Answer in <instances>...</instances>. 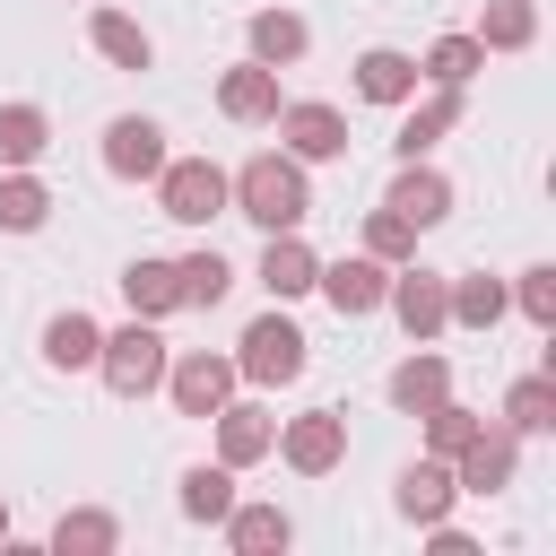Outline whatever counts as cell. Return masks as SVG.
Wrapping results in <instances>:
<instances>
[{"label":"cell","mask_w":556,"mask_h":556,"mask_svg":"<svg viewBox=\"0 0 556 556\" xmlns=\"http://www.w3.org/2000/svg\"><path fill=\"white\" fill-rule=\"evenodd\" d=\"M226 217H252L261 235H287V226H304V217H313V182H304V165H295L287 148H261V156H243V165L226 174Z\"/></svg>","instance_id":"6da1fadb"},{"label":"cell","mask_w":556,"mask_h":556,"mask_svg":"<svg viewBox=\"0 0 556 556\" xmlns=\"http://www.w3.org/2000/svg\"><path fill=\"white\" fill-rule=\"evenodd\" d=\"M304 365H313V339L287 321V304H269L261 321H243V339H235V374H243L252 391H287V382H304Z\"/></svg>","instance_id":"7a4b0ae2"},{"label":"cell","mask_w":556,"mask_h":556,"mask_svg":"<svg viewBox=\"0 0 556 556\" xmlns=\"http://www.w3.org/2000/svg\"><path fill=\"white\" fill-rule=\"evenodd\" d=\"M165 356H174V348H165V330L130 313L122 330H104V348H96V374H104V391H113V400H148V391L165 382Z\"/></svg>","instance_id":"3957f363"},{"label":"cell","mask_w":556,"mask_h":556,"mask_svg":"<svg viewBox=\"0 0 556 556\" xmlns=\"http://www.w3.org/2000/svg\"><path fill=\"white\" fill-rule=\"evenodd\" d=\"M156 217H174V226L226 217V165L217 156H165L156 165Z\"/></svg>","instance_id":"277c9868"},{"label":"cell","mask_w":556,"mask_h":556,"mask_svg":"<svg viewBox=\"0 0 556 556\" xmlns=\"http://www.w3.org/2000/svg\"><path fill=\"white\" fill-rule=\"evenodd\" d=\"M235 382H243L235 356H217V348H182V356H165V382H156V391L174 400V417H200V426H208V417L235 400Z\"/></svg>","instance_id":"5b68a950"},{"label":"cell","mask_w":556,"mask_h":556,"mask_svg":"<svg viewBox=\"0 0 556 556\" xmlns=\"http://www.w3.org/2000/svg\"><path fill=\"white\" fill-rule=\"evenodd\" d=\"M382 304H391V321L408 330V348L452 330V278H443V269H426V261H400V269H391V287H382Z\"/></svg>","instance_id":"8992f818"},{"label":"cell","mask_w":556,"mask_h":556,"mask_svg":"<svg viewBox=\"0 0 556 556\" xmlns=\"http://www.w3.org/2000/svg\"><path fill=\"white\" fill-rule=\"evenodd\" d=\"M295 478H330L348 460V408H304V417H278V443H269Z\"/></svg>","instance_id":"52a82bcc"},{"label":"cell","mask_w":556,"mask_h":556,"mask_svg":"<svg viewBox=\"0 0 556 556\" xmlns=\"http://www.w3.org/2000/svg\"><path fill=\"white\" fill-rule=\"evenodd\" d=\"M269 122H278V148H287L295 165H330V156H348V113L321 104V96H287Z\"/></svg>","instance_id":"ba28073f"},{"label":"cell","mask_w":556,"mask_h":556,"mask_svg":"<svg viewBox=\"0 0 556 556\" xmlns=\"http://www.w3.org/2000/svg\"><path fill=\"white\" fill-rule=\"evenodd\" d=\"M513 478H521V434H513L504 417H486V426L452 452V486H460V495H504Z\"/></svg>","instance_id":"9c48e42d"},{"label":"cell","mask_w":556,"mask_h":556,"mask_svg":"<svg viewBox=\"0 0 556 556\" xmlns=\"http://www.w3.org/2000/svg\"><path fill=\"white\" fill-rule=\"evenodd\" d=\"M460 122H469V96H460V87H426V96H408V104H400L391 156H400V165H408V156H434Z\"/></svg>","instance_id":"30bf717a"},{"label":"cell","mask_w":556,"mask_h":556,"mask_svg":"<svg viewBox=\"0 0 556 556\" xmlns=\"http://www.w3.org/2000/svg\"><path fill=\"white\" fill-rule=\"evenodd\" d=\"M96 156H104L113 182H156V165H165L174 148H165V122H148V113H113Z\"/></svg>","instance_id":"8fae6325"},{"label":"cell","mask_w":556,"mask_h":556,"mask_svg":"<svg viewBox=\"0 0 556 556\" xmlns=\"http://www.w3.org/2000/svg\"><path fill=\"white\" fill-rule=\"evenodd\" d=\"M382 287H391V269H382L374 252L321 261V278H313V295H330V313H339V321H365V313H382Z\"/></svg>","instance_id":"7c38bea8"},{"label":"cell","mask_w":556,"mask_h":556,"mask_svg":"<svg viewBox=\"0 0 556 556\" xmlns=\"http://www.w3.org/2000/svg\"><path fill=\"white\" fill-rule=\"evenodd\" d=\"M452 200H460V191H452V174H443V165H426V156H408V165L391 174V191H382V208H400L417 235H426V226H443V217H452Z\"/></svg>","instance_id":"4fadbf2b"},{"label":"cell","mask_w":556,"mask_h":556,"mask_svg":"<svg viewBox=\"0 0 556 556\" xmlns=\"http://www.w3.org/2000/svg\"><path fill=\"white\" fill-rule=\"evenodd\" d=\"M278 104H287V96H278V70H269V61H252V52H243L235 70H217V113H226V122L261 130Z\"/></svg>","instance_id":"5bb4252c"},{"label":"cell","mask_w":556,"mask_h":556,"mask_svg":"<svg viewBox=\"0 0 556 556\" xmlns=\"http://www.w3.org/2000/svg\"><path fill=\"white\" fill-rule=\"evenodd\" d=\"M252 278L269 287V304H295V295H313L321 252L304 243V226H287V235H269V243H261V269H252Z\"/></svg>","instance_id":"9a60e30c"},{"label":"cell","mask_w":556,"mask_h":556,"mask_svg":"<svg viewBox=\"0 0 556 556\" xmlns=\"http://www.w3.org/2000/svg\"><path fill=\"white\" fill-rule=\"evenodd\" d=\"M382 391H391V408H400V417H426V408L452 391V356H443L434 339H417V348L391 365V382H382Z\"/></svg>","instance_id":"2e32d148"},{"label":"cell","mask_w":556,"mask_h":556,"mask_svg":"<svg viewBox=\"0 0 556 556\" xmlns=\"http://www.w3.org/2000/svg\"><path fill=\"white\" fill-rule=\"evenodd\" d=\"M391 504H400V521H452V504H460V486H452V460L443 452H426V460H408L400 469V486H391Z\"/></svg>","instance_id":"e0dca14e"},{"label":"cell","mask_w":556,"mask_h":556,"mask_svg":"<svg viewBox=\"0 0 556 556\" xmlns=\"http://www.w3.org/2000/svg\"><path fill=\"white\" fill-rule=\"evenodd\" d=\"M348 78H356V96H365V104H382V113H400V104L417 96V52H400V43H365Z\"/></svg>","instance_id":"ac0fdd59"},{"label":"cell","mask_w":556,"mask_h":556,"mask_svg":"<svg viewBox=\"0 0 556 556\" xmlns=\"http://www.w3.org/2000/svg\"><path fill=\"white\" fill-rule=\"evenodd\" d=\"M208 426H217V460H226V469H252V460H269V443H278V417H269L261 400H226Z\"/></svg>","instance_id":"d6986e66"},{"label":"cell","mask_w":556,"mask_h":556,"mask_svg":"<svg viewBox=\"0 0 556 556\" xmlns=\"http://www.w3.org/2000/svg\"><path fill=\"white\" fill-rule=\"evenodd\" d=\"M217 530H226L235 556H278V547H295V513H287V504H243V495H235Z\"/></svg>","instance_id":"ffe728a7"},{"label":"cell","mask_w":556,"mask_h":556,"mask_svg":"<svg viewBox=\"0 0 556 556\" xmlns=\"http://www.w3.org/2000/svg\"><path fill=\"white\" fill-rule=\"evenodd\" d=\"M87 43H96V61H113V70H156V35H148L130 9H87Z\"/></svg>","instance_id":"44dd1931"},{"label":"cell","mask_w":556,"mask_h":556,"mask_svg":"<svg viewBox=\"0 0 556 556\" xmlns=\"http://www.w3.org/2000/svg\"><path fill=\"white\" fill-rule=\"evenodd\" d=\"M243 43H252V61H269V70H295V61L313 52V26H304L295 9H252V17H243Z\"/></svg>","instance_id":"7402d4cb"},{"label":"cell","mask_w":556,"mask_h":556,"mask_svg":"<svg viewBox=\"0 0 556 556\" xmlns=\"http://www.w3.org/2000/svg\"><path fill=\"white\" fill-rule=\"evenodd\" d=\"M122 304H130L139 321H165V313H182V269H174V261H156V252H139V261L122 269Z\"/></svg>","instance_id":"603a6c76"},{"label":"cell","mask_w":556,"mask_h":556,"mask_svg":"<svg viewBox=\"0 0 556 556\" xmlns=\"http://www.w3.org/2000/svg\"><path fill=\"white\" fill-rule=\"evenodd\" d=\"M96 348H104V321H96V313L70 304V313L43 321V365H52V374H96Z\"/></svg>","instance_id":"cb8c5ba5"},{"label":"cell","mask_w":556,"mask_h":556,"mask_svg":"<svg viewBox=\"0 0 556 556\" xmlns=\"http://www.w3.org/2000/svg\"><path fill=\"white\" fill-rule=\"evenodd\" d=\"M486 61H495V52H486L478 35H434V43L417 52V87H469Z\"/></svg>","instance_id":"d4e9b609"},{"label":"cell","mask_w":556,"mask_h":556,"mask_svg":"<svg viewBox=\"0 0 556 556\" xmlns=\"http://www.w3.org/2000/svg\"><path fill=\"white\" fill-rule=\"evenodd\" d=\"M43 217H52V182L35 165H9L0 174V235H43Z\"/></svg>","instance_id":"484cf974"},{"label":"cell","mask_w":556,"mask_h":556,"mask_svg":"<svg viewBox=\"0 0 556 556\" xmlns=\"http://www.w3.org/2000/svg\"><path fill=\"white\" fill-rule=\"evenodd\" d=\"M521 443H539V434H556V374H521L513 391H504V408H495Z\"/></svg>","instance_id":"4316f807"},{"label":"cell","mask_w":556,"mask_h":556,"mask_svg":"<svg viewBox=\"0 0 556 556\" xmlns=\"http://www.w3.org/2000/svg\"><path fill=\"white\" fill-rule=\"evenodd\" d=\"M113 547H122V521L104 504H70L52 521V556H113Z\"/></svg>","instance_id":"83f0119b"},{"label":"cell","mask_w":556,"mask_h":556,"mask_svg":"<svg viewBox=\"0 0 556 556\" xmlns=\"http://www.w3.org/2000/svg\"><path fill=\"white\" fill-rule=\"evenodd\" d=\"M174 269H182V313H217V304L235 295V269H226V252H217V243L182 252Z\"/></svg>","instance_id":"f1b7e54d"},{"label":"cell","mask_w":556,"mask_h":556,"mask_svg":"<svg viewBox=\"0 0 556 556\" xmlns=\"http://www.w3.org/2000/svg\"><path fill=\"white\" fill-rule=\"evenodd\" d=\"M504 313H513V287L504 278H486V269L452 278V330H495Z\"/></svg>","instance_id":"f546056e"},{"label":"cell","mask_w":556,"mask_h":556,"mask_svg":"<svg viewBox=\"0 0 556 556\" xmlns=\"http://www.w3.org/2000/svg\"><path fill=\"white\" fill-rule=\"evenodd\" d=\"M174 504H182V521H208V530H217V521H226V504H235V469H226V460H191Z\"/></svg>","instance_id":"4dcf8cb0"},{"label":"cell","mask_w":556,"mask_h":556,"mask_svg":"<svg viewBox=\"0 0 556 556\" xmlns=\"http://www.w3.org/2000/svg\"><path fill=\"white\" fill-rule=\"evenodd\" d=\"M469 35H478L486 52H530V43H539V0H486Z\"/></svg>","instance_id":"1f68e13d"},{"label":"cell","mask_w":556,"mask_h":556,"mask_svg":"<svg viewBox=\"0 0 556 556\" xmlns=\"http://www.w3.org/2000/svg\"><path fill=\"white\" fill-rule=\"evenodd\" d=\"M43 148H52V113L43 104H0V174L43 165Z\"/></svg>","instance_id":"d6a6232c"},{"label":"cell","mask_w":556,"mask_h":556,"mask_svg":"<svg viewBox=\"0 0 556 556\" xmlns=\"http://www.w3.org/2000/svg\"><path fill=\"white\" fill-rule=\"evenodd\" d=\"M356 252H374L382 269H400V261H417V226L400 217V208H365V243Z\"/></svg>","instance_id":"836d02e7"},{"label":"cell","mask_w":556,"mask_h":556,"mask_svg":"<svg viewBox=\"0 0 556 556\" xmlns=\"http://www.w3.org/2000/svg\"><path fill=\"white\" fill-rule=\"evenodd\" d=\"M513 313L539 321V330H556V261H530V269L513 278Z\"/></svg>","instance_id":"e575fe53"},{"label":"cell","mask_w":556,"mask_h":556,"mask_svg":"<svg viewBox=\"0 0 556 556\" xmlns=\"http://www.w3.org/2000/svg\"><path fill=\"white\" fill-rule=\"evenodd\" d=\"M478 426H486V417H478V408H460V400L443 391V400L426 408V452H443V460H452V452H460V443H469Z\"/></svg>","instance_id":"d590c367"},{"label":"cell","mask_w":556,"mask_h":556,"mask_svg":"<svg viewBox=\"0 0 556 556\" xmlns=\"http://www.w3.org/2000/svg\"><path fill=\"white\" fill-rule=\"evenodd\" d=\"M426 530H434V556H478L469 530H452V521H426Z\"/></svg>","instance_id":"8d00e7d4"},{"label":"cell","mask_w":556,"mask_h":556,"mask_svg":"<svg viewBox=\"0 0 556 556\" xmlns=\"http://www.w3.org/2000/svg\"><path fill=\"white\" fill-rule=\"evenodd\" d=\"M9 530H17V521H9V495H0V547H9Z\"/></svg>","instance_id":"74e56055"}]
</instances>
